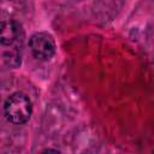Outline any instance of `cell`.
<instances>
[{"mask_svg":"<svg viewBox=\"0 0 154 154\" xmlns=\"http://www.w3.org/2000/svg\"><path fill=\"white\" fill-rule=\"evenodd\" d=\"M23 29L22 24L14 19L2 20L0 29V43L1 46L10 47V67H17L20 65V52L23 43Z\"/></svg>","mask_w":154,"mask_h":154,"instance_id":"obj_1","label":"cell"},{"mask_svg":"<svg viewBox=\"0 0 154 154\" xmlns=\"http://www.w3.org/2000/svg\"><path fill=\"white\" fill-rule=\"evenodd\" d=\"M32 113V103L30 97L23 91L10 94L4 101V116L6 120L14 125L25 124Z\"/></svg>","mask_w":154,"mask_h":154,"instance_id":"obj_2","label":"cell"},{"mask_svg":"<svg viewBox=\"0 0 154 154\" xmlns=\"http://www.w3.org/2000/svg\"><path fill=\"white\" fill-rule=\"evenodd\" d=\"M54 37L47 31L34 32L29 38V49L32 57L40 61H48L55 54Z\"/></svg>","mask_w":154,"mask_h":154,"instance_id":"obj_3","label":"cell"}]
</instances>
